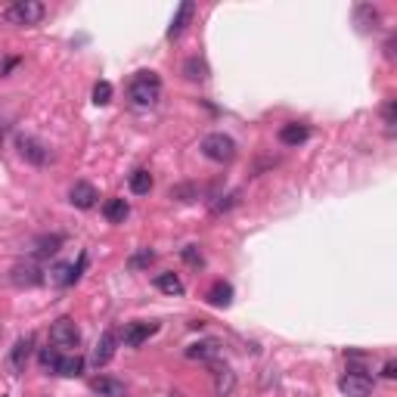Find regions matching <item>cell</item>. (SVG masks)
<instances>
[{
    "mask_svg": "<svg viewBox=\"0 0 397 397\" xmlns=\"http://www.w3.org/2000/svg\"><path fill=\"white\" fill-rule=\"evenodd\" d=\"M128 94H130V99H134V105L149 109V105H155L158 96H162V81H158L155 71H137Z\"/></svg>",
    "mask_w": 397,
    "mask_h": 397,
    "instance_id": "1",
    "label": "cell"
},
{
    "mask_svg": "<svg viewBox=\"0 0 397 397\" xmlns=\"http://www.w3.org/2000/svg\"><path fill=\"white\" fill-rule=\"evenodd\" d=\"M44 16H47V6L41 0H16L3 10V19L12 25H37Z\"/></svg>",
    "mask_w": 397,
    "mask_h": 397,
    "instance_id": "2",
    "label": "cell"
},
{
    "mask_svg": "<svg viewBox=\"0 0 397 397\" xmlns=\"http://www.w3.org/2000/svg\"><path fill=\"white\" fill-rule=\"evenodd\" d=\"M202 155L205 158H211V162H233L236 158V143H233V137H227V134H208L202 140Z\"/></svg>",
    "mask_w": 397,
    "mask_h": 397,
    "instance_id": "3",
    "label": "cell"
},
{
    "mask_svg": "<svg viewBox=\"0 0 397 397\" xmlns=\"http://www.w3.org/2000/svg\"><path fill=\"white\" fill-rule=\"evenodd\" d=\"M50 345L59 348V350H75L78 345H81V332H78V326L71 320H56L50 326Z\"/></svg>",
    "mask_w": 397,
    "mask_h": 397,
    "instance_id": "4",
    "label": "cell"
},
{
    "mask_svg": "<svg viewBox=\"0 0 397 397\" xmlns=\"http://www.w3.org/2000/svg\"><path fill=\"white\" fill-rule=\"evenodd\" d=\"M339 388H341V394H348V397H369L373 394V379H369L363 369H350L348 375H341Z\"/></svg>",
    "mask_w": 397,
    "mask_h": 397,
    "instance_id": "5",
    "label": "cell"
},
{
    "mask_svg": "<svg viewBox=\"0 0 397 397\" xmlns=\"http://www.w3.org/2000/svg\"><path fill=\"white\" fill-rule=\"evenodd\" d=\"M211 369H214V394L217 397H230L233 394V388H236V373L227 366V363H221V360H211Z\"/></svg>",
    "mask_w": 397,
    "mask_h": 397,
    "instance_id": "6",
    "label": "cell"
},
{
    "mask_svg": "<svg viewBox=\"0 0 397 397\" xmlns=\"http://www.w3.org/2000/svg\"><path fill=\"white\" fill-rule=\"evenodd\" d=\"M12 282H16V286H25V289L41 286V282H44V270L37 267L35 261L16 264V267H12Z\"/></svg>",
    "mask_w": 397,
    "mask_h": 397,
    "instance_id": "7",
    "label": "cell"
},
{
    "mask_svg": "<svg viewBox=\"0 0 397 397\" xmlns=\"http://www.w3.org/2000/svg\"><path fill=\"white\" fill-rule=\"evenodd\" d=\"M16 146H19V155L25 158V162H31V164H44L47 162V146H44L41 140H35V137H19L16 140Z\"/></svg>",
    "mask_w": 397,
    "mask_h": 397,
    "instance_id": "8",
    "label": "cell"
},
{
    "mask_svg": "<svg viewBox=\"0 0 397 397\" xmlns=\"http://www.w3.org/2000/svg\"><path fill=\"white\" fill-rule=\"evenodd\" d=\"M96 198H99V196H96L94 183H87V180H78L75 187L69 189V202L75 205V208H84V211H87V208H94V205H96Z\"/></svg>",
    "mask_w": 397,
    "mask_h": 397,
    "instance_id": "9",
    "label": "cell"
},
{
    "mask_svg": "<svg viewBox=\"0 0 397 397\" xmlns=\"http://www.w3.org/2000/svg\"><path fill=\"white\" fill-rule=\"evenodd\" d=\"M158 332V323H130V326H124V345L128 348H140L143 341L149 339V335Z\"/></svg>",
    "mask_w": 397,
    "mask_h": 397,
    "instance_id": "10",
    "label": "cell"
},
{
    "mask_svg": "<svg viewBox=\"0 0 397 397\" xmlns=\"http://www.w3.org/2000/svg\"><path fill=\"white\" fill-rule=\"evenodd\" d=\"M183 354L189 357V360H205V363H211V360H217L221 357V341L217 339H205V341H196V345H189Z\"/></svg>",
    "mask_w": 397,
    "mask_h": 397,
    "instance_id": "11",
    "label": "cell"
},
{
    "mask_svg": "<svg viewBox=\"0 0 397 397\" xmlns=\"http://www.w3.org/2000/svg\"><path fill=\"white\" fill-rule=\"evenodd\" d=\"M193 16H196V3H193V0H183L180 10H177V16L171 19V25H168V37H171V41L183 35V28L189 25V19H193Z\"/></svg>",
    "mask_w": 397,
    "mask_h": 397,
    "instance_id": "12",
    "label": "cell"
},
{
    "mask_svg": "<svg viewBox=\"0 0 397 397\" xmlns=\"http://www.w3.org/2000/svg\"><path fill=\"white\" fill-rule=\"evenodd\" d=\"M205 301H208L211 307H230V304H233V286L223 282V280H217L214 286L205 292Z\"/></svg>",
    "mask_w": 397,
    "mask_h": 397,
    "instance_id": "13",
    "label": "cell"
},
{
    "mask_svg": "<svg viewBox=\"0 0 397 397\" xmlns=\"http://www.w3.org/2000/svg\"><path fill=\"white\" fill-rule=\"evenodd\" d=\"M31 348H35V339H31V335H22V339L16 341V348H12V354H10L12 373H22L25 369V363H28V357H31Z\"/></svg>",
    "mask_w": 397,
    "mask_h": 397,
    "instance_id": "14",
    "label": "cell"
},
{
    "mask_svg": "<svg viewBox=\"0 0 397 397\" xmlns=\"http://www.w3.org/2000/svg\"><path fill=\"white\" fill-rule=\"evenodd\" d=\"M115 345H118V335L112 332H103V339H99V345H96V350H94V366L99 369V366H105V363L115 357Z\"/></svg>",
    "mask_w": 397,
    "mask_h": 397,
    "instance_id": "15",
    "label": "cell"
},
{
    "mask_svg": "<svg viewBox=\"0 0 397 397\" xmlns=\"http://www.w3.org/2000/svg\"><path fill=\"white\" fill-rule=\"evenodd\" d=\"M307 137H310V128H307V124H298V121L282 124V130H280V143H282V146H301Z\"/></svg>",
    "mask_w": 397,
    "mask_h": 397,
    "instance_id": "16",
    "label": "cell"
},
{
    "mask_svg": "<svg viewBox=\"0 0 397 397\" xmlns=\"http://www.w3.org/2000/svg\"><path fill=\"white\" fill-rule=\"evenodd\" d=\"M90 388L103 397H128V388H124L118 379H112V375H99V379L90 382Z\"/></svg>",
    "mask_w": 397,
    "mask_h": 397,
    "instance_id": "17",
    "label": "cell"
},
{
    "mask_svg": "<svg viewBox=\"0 0 397 397\" xmlns=\"http://www.w3.org/2000/svg\"><path fill=\"white\" fill-rule=\"evenodd\" d=\"M130 214V205L124 202V198H109V202L103 205V217L109 223H124Z\"/></svg>",
    "mask_w": 397,
    "mask_h": 397,
    "instance_id": "18",
    "label": "cell"
},
{
    "mask_svg": "<svg viewBox=\"0 0 397 397\" xmlns=\"http://www.w3.org/2000/svg\"><path fill=\"white\" fill-rule=\"evenodd\" d=\"M56 373H59V375H69V379H78V375L84 373V357H81V354L59 357V363H56Z\"/></svg>",
    "mask_w": 397,
    "mask_h": 397,
    "instance_id": "19",
    "label": "cell"
},
{
    "mask_svg": "<svg viewBox=\"0 0 397 397\" xmlns=\"http://www.w3.org/2000/svg\"><path fill=\"white\" fill-rule=\"evenodd\" d=\"M155 289L164 295H183V282L177 273H158L155 276Z\"/></svg>",
    "mask_w": 397,
    "mask_h": 397,
    "instance_id": "20",
    "label": "cell"
},
{
    "mask_svg": "<svg viewBox=\"0 0 397 397\" xmlns=\"http://www.w3.org/2000/svg\"><path fill=\"white\" fill-rule=\"evenodd\" d=\"M62 236L59 233H53V236H41L37 239V246H35V257H50V255H56L59 248H62Z\"/></svg>",
    "mask_w": 397,
    "mask_h": 397,
    "instance_id": "21",
    "label": "cell"
},
{
    "mask_svg": "<svg viewBox=\"0 0 397 397\" xmlns=\"http://www.w3.org/2000/svg\"><path fill=\"white\" fill-rule=\"evenodd\" d=\"M152 189V174L146 168H137L134 174H130V193L134 196H149Z\"/></svg>",
    "mask_w": 397,
    "mask_h": 397,
    "instance_id": "22",
    "label": "cell"
},
{
    "mask_svg": "<svg viewBox=\"0 0 397 397\" xmlns=\"http://www.w3.org/2000/svg\"><path fill=\"white\" fill-rule=\"evenodd\" d=\"M183 75H187L189 81H205V78H208V65H205V59L193 56L183 62Z\"/></svg>",
    "mask_w": 397,
    "mask_h": 397,
    "instance_id": "23",
    "label": "cell"
},
{
    "mask_svg": "<svg viewBox=\"0 0 397 397\" xmlns=\"http://www.w3.org/2000/svg\"><path fill=\"white\" fill-rule=\"evenodd\" d=\"M53 286H71V264H56L50 273Z\"/></svg>",
    "mask_w": 397,
    "mask_h": 397,
    "instance_id": "24",
    "label": "cell"
},
{
    "mask_svg": "<svg viewBox=\"0 0 397 397\" xmlns=\"http://www.w3.org/2000/svg\"><path fill=\"white\" fill-rule=\"evenodd\" d=\"M94 103H96V105L112 103V84H109V81H96V84H94Z\"/></svg>",
    "mask_w": 397,
    "mask_h": 397,
    "instance_id": "25",
    "label": "cell"
},
{
    "mask_svg": "<svg viewBox=\"0 0 397 397\" xmlns=\"http://www.w3.org/2000/svg\"><path fill=\"white\" fill-rule=\"evenodd\" d=\"M56 363H59V348H44L41 350V369L56 373Z\"/></svg>",
    "mask_w": 397,
    "mask_h": 397,
    "instance_id": "26",
    "label": "cell"
},
{
    "mask_svg": "<svg viewBox=\"0 0 397 397\" xmlns=\"http://www.w3.org/2000/svg\"><path fill=\"white\" fill-rule=\"evenodd\" d=\"M152 261H155V251L143 248L140 255H134V257H130V267H134V270H140V267H149Z\"/></svg>",
    "mask_w": 397,
    "mask_h": 397,
    "instance_id": "27",
    "label": "cell"
},
{
    "mask_svg": "<svg viewBox=\"0 0 397 397\" xmlns=\"http://www.w3.org/2000/svg\"><path fill=\"white\" fill-rule=\"evenodd\" d=\"M183 261H187V264H193V267H202V264H205V257H202V251H198L196 246H187V248H183Z\"/></svg>",
    "mask_w": 397,
    "mask_h": 397,
    "instance_id": "28",
    "label": "cell"
},
{
    "mask_svg": "<svg viewBox=\"0 0 397 397\" xmlns=\"http://www.w3.org/2000/svg\"><path fill=\"white\" fill-rule=\"evenodd\" d=\"M84 267H87V255H81V257H78V264H71V282H78V280H81Z\"/></svg>",
    "mask_w": 397,
    "mask_h": 397,
    "instance_id": "29",
    "label": "cell"
},
{
    "mask_svg": "<svg viewBox=\"0 0 397 397\" xmlns=\"http://www.w3.org/2000/svg\"><path fill=\"white\" fill-rule=\"evenodd\" d=\"M382 375H385V379H397V363H394V360H388V363H385V369H382Z\"/></svg>",
    "mask_w": 397,
    "mask_h": 397,
    "instance_id": "30",
    "label": "cell"
},
{
    "mask_svg": "<svg viewBox=\"0 0 397 397\" xmlns=\"http://www.w3.org/2000/svg\"><path fill=\"white\" fill-rule=\"evenodd\" d=\"M385 124H388V128H394V99L385 105Z\"/></svg>",
    "mask_w": 397,
    "mask_h": 397,
    "instance_id": "31",
    "label": "cell"
},
{
    "mask_svg": "<svg viewBox=\"0 0 397 397\" xmlns=\"http://www.w3.org/2000/svg\"><path fill=\"white\" fill-rule=\"evenodd\" d=\"M12 65H19V59H16V56H12V59H6V62H3V69H0V75H6V71H10Z\"/></svg>",
    "mask_w": 397,
    "mask_h": 397,
    "instance_id": "32",
    "label": "cell"
},
{
    "mask_svg": "<svg viewBox=\"0 0 397 397\" xmlns=\"http://www.w3.org/2000/svg\"><path fill=\"white\" fill-rule=\"evenodd\" d=\"M168 397H183V394H177V391H171V394H168Z\"/></svg>",
    "mask_w": 397,
    "mask_h": 397,
    "instance_id": "33",
    "label": "cell"
}]
</instances>
